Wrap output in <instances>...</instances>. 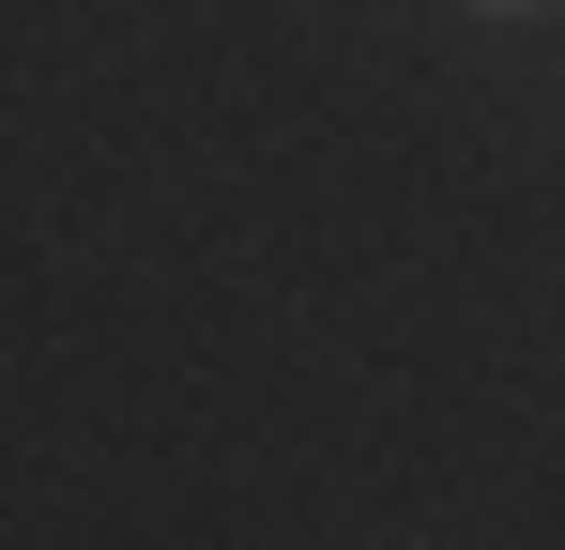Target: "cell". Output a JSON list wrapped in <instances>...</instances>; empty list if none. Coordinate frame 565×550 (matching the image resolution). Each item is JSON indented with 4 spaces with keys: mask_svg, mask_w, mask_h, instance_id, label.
I'll list each match as a JSON object with an SVG mask.
<instances>
[{
    "mask_svg": "<svg viewBox=\"0 0 565 550\" xmlns=\"http://www.w3.org/2000/svg\"><path fill=\"white\" fill-rule=\"evenodd\" d=\"M473 15H535V0H473Z\"/></svg>",
    "mask_w": 565,
    "mask_h": 550,
    "instance_id": "cell-1",
    "label": "cell"
}]
</instances>
